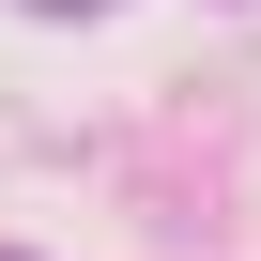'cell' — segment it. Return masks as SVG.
Returning a JSON list of instances; mask_svg holds the SVG:
<instances>
[{
	"mask_svg": "<svg viewBox=\"0 0 261 261\" xmlns=\"http://www.w3.org/2000/svg\"><path fill=\"white\" fill-rule=\"evenodd\" d=\"M31 16H92V0H31Z\"/></svg>",
	"mask_w": 261,
	"mask_h": 261,
	"instance_id": "obj_1",
	"label": "cell"
},
{
	"mask_svg": "<svg viewBox=\"0 0 261 261\" xmlns=\"http://www.w3.org/2000/svg\"><path fill=\"white\" fill-rule=\"evenodd\" d=\"M0 261H16V246H0Z\"/></svg>",
	"mask_w": 261,
	"mask_h": 261,
	"instance_id": "obj_2",
	"label": "cell"
}]
</instances>
